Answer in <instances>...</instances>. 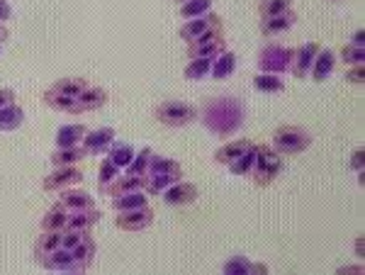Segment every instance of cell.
<instances>
[{
	"mask_svg": "<svg viewBox=\"0 0 365 275\" xmlns=\"http://www.w3.org/2000/svg\"><path fill=\"white\" fill-rule=\"evenodd\" d=\"M339 273H363V266H344L339 268Z\"/></svg>",
	"mask_w": 365,
	"mask_h": 275,
	"instance_id": "cell-49",
	"label": "cell"
},
{
	"mask_svg": "<svg viewBox=\"0 0 365 275\" xmlns=\"http://www.w3.org/2000/svg\"><path fill=\"white\" fill-rule=\"evenodd\" d=\"M202 122L210 132L227 139L244 125V105L239 98H217L210 100L202 110Z\"/></svg>",
	"mask_w": 365,
	"mask_h": 275,
	"instance_id": "cell-1",
	"label": "cell"
},
{
	"mask_svg": "<svg viewBox=\"0 0 365 275\" xmlns=\"http://www.w3.org/2000/svg\"><path fill=\"white\" fill-rule=\"evenodd\" d=\"M149 159H151V149H149V146H144V149H141L139 154H134L132 163L127 166V173H132V175H146V166H149Z\"/></svg>",
	"mask_w": 365,
	"mask_h": 275,
	"instance_id": "cell-41",
	"label": "cell"
},
{
	"mask_svg": "<svg viewBox=\"0 0 365 275\" xmlns=\"http://www.w3.org/2000/svg\"><path fill=\"white\" fill-rule=\"evenodd\" d=\"M68 209L61 207V204H54V207L49 209V212L42 217V224H39V229L42 232H63L66 229V222H68Z\"/></svg>",
	"mask_w": 365,
	"mask_h": 275,
	"instance_id": "cell-23",
	"label": "cell"
},
{
	"mask_svg": "<svg viewBox=\"0 0 365 275\" xmlns=\"http://www.w3.org/2000/svg\"><path fill=\"white\" fill-rule=\"evenodd\" d=\"M151 222H154V209H151L149 204H144V207H137V209H125V212H117L115 227L120 232L134 234V232H144Z\"/></svg>",
	"mask_w": 365,
	"mask_h": 275,
	"instance_id": "cell-7",
	"label": "cell"
},
{
	"mask_svg": "<svg viewBox=\"0 0 365 275\" xmlns=\"http://www.w3.org/2000/svg\"><path fill=\"white\" fill-rule=\"evenodd\" d=\"M346 81H349V83L361 85L365 81V66H363V63H358V66H349V71H346Z\"/></svg>",
	"mask_w": 365,
	"mask_h": 275,
	"instance_id": "cell-44",
	"label": "cell"
},
{
	"mask_svg": "<svg viewBox=\"0 0 365 275\" xmlns=\"http://www.w3.org/2000/svg\"><path fill=\"white\" fill-rule=\"evenodd\" d=\"M88 85L91 83H88L86 78H81V76L78 78H58L44 90V103L49 105L51 110H56V113L71 115L73 113L76 98H78Z\"/></svg>",
	"mask_w": 365,
	"mask_h": 275,
	"instance_id": "cell-2",
	"label": "cell"
},
{
	"mask_svg": "<svg viewBox=\"0 0 365 275\" xmlns=\"http://www.w3.org/2000/svg\"><path fill=\"white\" fill-rule=\"evenodd\" d=\"M58 204L66 207L68 212H78V209H91L96 207L93 197L83 190H58Z\"/></svg>",
	"mask_w": 365,
	"mask_h": 275,
	"instance_id": "cell-17",
	"label": "cell"
},
{
	"mask_svg": "<svg viewBox=\"0 0 365 275\" xmlns=\"http://www.w3.org/2000/svg\"><path fill=\"white\" fill-rule=\"evenodd\" d=\"M144 204H149V197H146L141 190H132V192H125V195L113 197V209H115V212L137 209V207H144Z\"/></svg>",
	"mask_w": 365,
	"mask_h": 275,
	"instance_id": "cell-28",
	"label": "cell"
},
{
	"mask_svg": "<svg viewBox=\"0 0 365 275\" xmlns=\"http://www.w3.org/2000/svg\"><path fill=\"white\" fill-rule=\"evenodd\" d=\"M197 195H200V190H197V185H192V183H182V180H178V183H173V185H168L166 190H163V202L166 204H190V202H195L197 200Z\"/></svg>",
	"mask_w": 365,
	"mask_h": 275,
	"instance_id": "cell-13",
	"label": "cell"
},
{
	"mask_svg": "<svg viewBox=\"0 0 365 275\" xmlns=\"http://www.w3.org/2000/svg\"><path fill=\"white\" fill-rule=\"evenodd\" d=\"M251 273H263V275H266L268 268L263 266V263H251Z\"/></svg>",
	"mask_w": 365,
	"mask_h": 275,
	"instance_id": "cell-50",
	"label": "cell"
},
{
	"mask_svg": "<svg viewBox=\"0 0 365 275\" xmlns=\"http://www.w3.org/2000/svg\"><path fill=\"white\" fill-rule=\"evenodd\" d=\"M154 117L166 127H185L197 120V110L182 100H163L154 108Z\"/></svg>",
	"mask_w": 365,
	"mask_h": 275,
	"instance_id": "cell-5",
	"label": "cell"
},
{
	"mask_svg": "<svg viewBox=\"0 0 365 275\" xmlns=\"http://www.w3.org/2000/svg\"><path fill=\"white\" fill-rule=\"evenodd\" d=\"M292 51L290 46H282V44H268L261 49L258 54V66H261L263 73H285L290 71V63H292Z\"/></svg>",
	"mask_w": 365,
	"mask_h": 275,
	"instance_id": "cell-6",
	"label": "cell"
},
{
	"mask_svg": "<svg viewBox=\"0 0 365 275\" xmlns=\"http://www.w3.org/2000/svg\"><path fill=\"white\" fill-rule=\"evenodd\" d=\"M86 127L83 125H63L56 132V146L58 149H68V146H78L86 137Z\"/></svg>",
	"mask_w": 365,
	"mask_h": 275,
	"instance_id": "cell-24",
	"label": "cell"
},
{
	"mask_svg": "<svg viewBox=\"0 0 365 275\" xmlns=\"http://www.w3.org/2000/svg\"><path fill=\"white\" fill-rule=\"evenodd\" d=\"M91 232H73V229H63V234H61V249H66V251H71V249H76L78 247L81 242L88 237Z\"/></svg>",
	"mask_w": 365,
	"mask_h": 275,
	"instance_id": "cell-43",
	"label": "cell"
},
{
	"mask_svg": "<svg viewBox=\"0 0 365 275\" xmlns=\"http://www.w3.org/2000/svg\"><path fill=\"white\" fill-rule=\"evenodd\" d=\"M42 266L46 268V271H63V273H86V266L83 263H78L73 259V254L66 249H61L58 247L56 251H51L49 256H44L42 261Z\"/></svg>",
	"mask_w": 365,
	"mask_h": 275,
	"instance_id": "cell-10",
	"label": "cell"
},
{
	"mask_svg": "<svg viewBox=\"0 0 365 275\" xmlns=\"http://www.w3.org/2000/svg\"><path fill=\"white\" fill-rule=\"evenodd\" d=\"M100 209L91 207V209H78V212H71L68 214V222H66V229H73V232H91L93 224L100 222Z\"/></svg>",
	"mask_w": 365,
	"mask_h": 275,
	"instance_id": "cell-19",
	"label": "cell"
},
{
	"mask_svg": "<svg viewBox=\"0 0 365 275\" xmlns=\"http://www.w3.org/2000/svg\"><path fill=\"white\" fill-rule=\"evenodd\" d=\"M180 178H175V175H146V185L144 188L151 192V195H158V192H163L168 188V185L178 183Z\"/></svg>",
	"mask_w": 365,
	"mask_h": 275,
	"instance_id": "cell-38",
	"label": "cell"
},
{
	"mask_svg": "<svg viewBox=\"0 0 365 275\" xmlns=\"http://www.w3.org/2000/svg\"><path fill=\"white\" fill-rule=\"evenodd\" d=\"M331 3H334V0H331Z\"/></svg>",
	"mask_w": 365,
	"mask_h": 275,
	"instance_id": "cell-54",
	"label": "cell"
},
{
	"mask_svg": "<svg viewBox=\"0 0 365 275\" xmlns=\"http://www.w3.org/2000/svg\"><path fill=\"white\" fill-rule=\"evenodd\" d=\"M81 144H83L86 154H105V151H110V146L115 144V130L113 127H100V130L86 132Z\"/></svg>",
	"mask_w": 365,
	"mask_h": 275,
	"instance_id": "cell-12",
	"label": "cell"
},
{
	"mask_svg": "<svg viewBox=\"0 0 365 275\" xmlns=\"http://www.w3.org/2000/svg\"><path fill=\"white\" fill-rule=\"evenodd\" d=\"M215 42H225V25L210 27L207 32H202L200 37L192 39V42H187V46H202V44H215Z\"/></svg>",
	"mask_w": 365,
	"mask_h": 275,
	"instance_id": "cell-39",
	"label": "cell"
},
{
	"mask_svg": "<svg viewBox=\"0 0 365 275\" xmlns=\"http://www.w3.org/2000/svg\"><path fill=\"white\" fill-rule=\"evenodd\" d=\"M146 175H175V178H182V166L175 159L151 154L149 166H146Z\"/></svg>",
	"mask_w": 365,
	"mask_h": 275,
	"instance_id": "cell-20",
	"label": "cell"
},
{
	"mask_svg": "<svg viewBox=\"0 0 365 275\" xmlns=\"http://www.w3.org/2000/svg\"><path fill=\"white\" fill-rule=\"evenodd\" d=\"M15 103V90L13 88H0V110L8 108V105Z\"/></svg>",
	"mask_w": 365,
	"mask_h": 275,
	"instance_id": "cell-45",
	"label": "cell"
},
{
	"mask_svg": "<svg viewBox=\"0 0 365 275\" xmlns=\"http://www.w3.org/2000/svg\"><path fill=\"white\" fill-rule=\"evenodd\" d=\"M86 149L83 146H68V149H56L49 156L51 166H78V161L86 159Z\"/></svg>",
	"mask_w": 365,
	"mask_h": 275,
	"instance_id": "cell-25",
	"label": "cell"
},
{
	"mask_svg": "<svg viewBox=\"0 0 365 275\" xmlns=\"http://www.w3.org/2000/svg\"><path fill=\"white\" fill-rule=\"evenodd\" d=\"M61 234L63 232H42L39 234V239L34 242V256H37V261H42L44 256H49L51 251H56L61 247Z\"/></svg>",
	"mask_w": 365,
	"mask_h": 275,
	"instance_id": "cell-26",
	"label": "cell"
},
{
	"mask_svg": "<svg viewBox=\"0 0 365 275\" xmlns=\"http://www.w3.org/2000/svg\"><path fill=\"white\" fill-rule=\"evenodd\" d=\"M212 61H215V58H190V63L185 66L182 76H185L187 81H202L205 76H210Z\"/></svg>",
	"mask_w": 365,
	"mask_h": 275,
	"instance_id": "cell-30",
	"label": "cell"
},
{
	"mask_svg": "<svg viewBox=\"0 0 365 275\" xmlns=\"http://www.w3.org/2000/svg\"><path fill=\"white\" fill-rule=\"evenodd\" d=\"M351 44H353V46H363V44H365V32H363V29H358V32L353 34Z\"/></svg>",
	"mask_w": 365,
	"mask_h": 275,
	"instance_id": "cell-48",
	"label": "cell"
},
{
	"mask_svg": "<svg viewBox=\"0 0 365 275\" xmlns=\"http://www.w3.org/2000/svg\"><path fill=\"white\" fill-rule=\"evenodd\" d=\"M144 185H146V175L125 173L117 180H113V183H110L103 192H108L110 197H117V195H125V192H132V190H141Z\"/></svg>",
	"mask_w": 365,
	"mask_h": 275,
	"instance_id": "cell-18",
	"label": "cell"
},
{
	"mask_svg": "<svg viewBox=\"0 0 365 275\" xmlns=\"http://www.w3.org/2000/svg\"><path fill=\"white\" fill-rule=\"evenodd\" d=\"M287 10H292V0H261V3H258L261 17H273L280 13H287Z\"/></svg>",
	"mask_w": 365,
	"mask_h": 275,
	"instance_id": "cell-34",
	"label": "cell"
},
{
	"mask_svg": "<svg viewBox=\"0 0 365 275\" xmlns=\"http://www.w3.org/2000/svg\"><path fill=\"white\" fill-rule=\"evenodd\" d=\"M312 142H314V137L297 125H282L273 132V149L285 156L302 154V151L309 149Z\"/></svg>",
	"mask_w": 365,
	"mask_h": 275,
	"instance_id": "cell-3",
	"label": "cell"
},
{
	"mask_svg": "<svg viewBox=\"0 0 365 275\" xmlns=\"http://www.w3.org/2000/svg\"><path fill=\"white\" fill-rule=\"evenodd\" d=\"M234 71H237V54H234V51H222V54L217 56L215 61H212L210 76L215 81H225Z\"/></svg>",
	"mask_w": 365,
	"mask_h": 275,
	"instance_id": "cell-22",
	"label": "cell"
},
{
	"mask_svg": "<svg viewBox=\"0 0 365 275\" xmlns=\"http://www.w3.org/2000/svg\"><path fill=\"white\" fill-rule=\"evenodd\" d=\"M341 58H344L349 66H358V63L365 61V49H363V46L346 44L344 49H341Z\"/></svg>",
	"mask_w": 365,
	"mask_h": 275,
	"instance_id": "cell-42",
	"label": "cell"
},
{
	"mask_svg": "<svg viewBox=\"0 0 365 275\" xmlns=\"http://www.w3.org/2000/svg\"><path fill=\"white\" fill-rule=\"evenodd\" d=\"M122 175V168H117L110 159H103V163H100V173H98V180H100V190L108 188L113 180H117Z\"/></svg>",
	"mask_w": 365,
	"mask_h": 275,
	"instance_id": "cell-37",
	"label": "cell"
},
{
	"mask_svg": "<svg viewBox=\"0 0 365 275\" xmlns=\"http://www.w3.org/2000/svg\"><path fill=\"white\" fill-rule=\"evenodd\" d=\"M71 254H73V259L78 263H83V266L88 268L93 261V256H96V242H93V237L88 234V237L83 239V242L78 244L76 249H71Z\"/></svg>",
	"mask_w": 365,
	"mask_h": 275,
	"instance_id": "cell-33",
	"label": "cell"
},
{
	"mask_svg": "<svg viewBox=\"0 0 365 275\" xmlns=\"http://www.w3.org/2000/svg\"><path fill=\"white\" fill-rule=\"evenodd\" d=\"M222 271L227 275H249L251 273V261L246 259V256H234V259H229L225 266H222Z\"/></svg>",
	"mask_w": 365,
	"mask_h": 275,
	"instance_id": "cell-40",
	"label": "cell"
},
{
	"mask_svg": "<svg viewBox=\"0 0 365 275\" xmlns=\"http://www.w3.org/2000/svg\"><path fill=\"white\" fill-rule=\"evenodd\" d=\"M210 8H212V0H187V3L180 5V15L185 20H192V17L207 15Z\"/></svg>",
	"mask_w": 365,
	"mask_h": 275,
	"instance_id": "cell-35",
	"label": "cell"
},
{
	"mask_svg": "<svg viewBox=\"0 0 365 275\" xmlns=\"http://www.w3.org/2000/svg\"><path fill=\"white\" fill-rule=\"evenodd\" d=\"M108 159L113 161L117 168H127L129 163H132V159H134V149L129 144H113V146H110Z\"/></svg>",
	"mask_w": 365,
	"mask_h": 275,
	"instance_id": "cell-31",
	"label": "cell"
},
{
	"mask_svg": "<svg viewBox=\"0 0 365 275\" xmlns=\"http://www.w3.org/2000/svg\"><path fill=\"white\" fill-rule=\"evenodd\" d=\"M253 88L261 93H280L282 88H285V83L280 81L278 73H261L253 78Z\"/></svg>",
	"mask_w": 365,
	"mask_h": 275,
	"instance_id": "cell-32",
	"label": "cell"
},
{
	"mask_svg": "<svg viewBox=\"0 0 365 275\" xmlns=\"http://www.w3.org/2000/svg\"><path fill=\"white\" fill-rule=\"evenodd\" d=\"M108 90L100 85H88L78 98H76V105H73V113L71 115H83V113H93V110L103 108L108 103Z\"/></svg>",
	"mask_w": 365,
	"mask_h": 275,
	"instance_id": "cell-11",
	"label": "cell"
},
{
	"mask_svg": "<svg viewBox=\"0 0 365 275\" xmlns=\"http://www.w3.org/2000/svg\"><path fill=\"white\" fill-rule=\"evenodd\" d=\"M256 151H258V146L253 144L246 154H241L237 161H232L229 163V171H232L234 175H251L253 171V163H256Z\"/></svg>",
	"mask_w": 365,
	"mask_h": 275,
	"instance_id": "cell-29",
	"label": "cell"
},
{
	"mask_svg": "<svg viewBox=\"0 0 365 275\" xmlns=\"http://www.w3.org/2000/svg\"><path fill=\"white\" fill-rule=\"evenodd\" d=\"M256 163H253V171H251V180L256 185H270L278 173L282 171V159L280 154L268 144H256Z\"/></svg>",
	"mask_w": 365,
	"mask_h": 275,
	"instance_id": "cell-4",
	"label": "cell"
},
{
	"mask_svg": "<svg viewBox=\"0 0 365 275\" xmlns=\"http://www.w3.org/2000/svg\"><path fill=\"white\" fill-rule=\"evenodd\" d=\"M336 68V54H334L331 49H319V54H317V58H314V63H312V71H309V76H312V81L314 83H322V81H327L329 76H331V71Z\"/></svg>",
	"mask_w": 365,
	"mask_h": 275,
	"instance_id": "cell-16",
	"label": "cell"
},
{
	"mask_svg": "<svg viewBox=\"0 0 365 275\" xmlns=\"http://www.w3.org/2000/svg\"><path fill=\"white\" fill-rule=\"evenodd\" d=\"M295 22H297V15L292 13V10L273 15V17H261V34L263 37H278V34L287 32L290 27H295Z\"/></svg>",
	"mask_w": 365,
	"mask_h": 275,
	"instance_id": "cell-15",
	"label": "cell"
},
{
	"mask_svg": "<svg viewBox=\"0 0 365 275\" xmlns=\"http://www.w3.org/2000/svg\"><path fill=\"white\" fill-rule=\"evenodd\" d=\"M83 180V171L78 166H54V171L44 178V190L46 192H58L66 190L71 185H78Z\"/></svg>",
	"mask_w": 365,
	"mask_h": 275,
	"instance_id": "cell-8",
	"label": "cell"
},
{
	"mask_svg": "<svg viewBox=\"0 0 365 275\" xmlns=\"http://www.w3.org/2000/svg\"><path fill=\"white\" fill-rule=\"evenodd\" d=\"M222 25V17L217 13H207V15H200V17H192L190 22H185V25L180 27V39H185V42H192L195 37H200L202 32H207L210 27H217Z\"/></svg>",
	"mask_w": 365,
	"mask_h": 275,
	"instance_id": "cell-14",
	"label": "cell"
},
{
	"mask_svg": "<svg viewBox=\"0 0 365 275\" xmlns=\"http://www.w3.org/2000/svg\"><path fill=\"white\" fill-rule=\"evenodd\" d=\"M356 251H358V256L363 259V239H358V242H356Z\"/></svg>",
	"mask_w": 365,
	"mask_h": 275,
	"instance_id": "cell-52",
	"label": "cell"
},
{
	"mask_svg": "<svg viewBox=\"0 0 365 275\" xmlns=\"http://www.w3.org/2000/svg\"><path fill=\"white\" fill-rule=\"evenodd\" d=\"M25 122V110L20 105H8V108L0 110V132H13L17 127H22Z\"/></svg>",
	"mask_w": 365,
	"mask_h": 275,
	"instance_id": "cell-27",
	"label": "cell"
},
{
	"mask_svg": "<svg viewBox=\"0 0 365 275\" xmlns=\"http://www.w3.org/2000/svg\"><path fill=\"white\" fill-rule=\"evenodd\" d=\"M251 146H253V142H249V139H239V142H227L225 146H220V149L215 151V161L229 166V163L237 161L241 154H246V151H249Z\"/></svg>",
	"mask_w": 365,
	"mask_h": 275,
	"instance_id": "cell-21",
	"label": "cell"
},
{
	"mask_svg": "<svg viewBox=\"0 0 365 275\" xmlns=\"http://www.w3.org/2000/svg\"><path fill=\"white\" fill-rule=\"evenodd\" d=\"M175 3H180V5H182V3H187V0H175Z\"/></svg>",
	"mask_w": 365,
	"mask_h": 275,
	"instance_id": "cell-53",
	"label": "cell"
},
{
	"mask_svg": "<svg viewBox=\"0 0 365 275\" xmlns=\"http://www.w3.org/2000/svg\"><path fill=\"white\" fill-rule=\"evenodd\" d=\"M365 159V151L363 149H356V151H353V156H351V168H356V171L358 173H361L363 171V161Z\"/></svg>",
	"mask_w": 365,
	"mask_h": 275,
	"instance_id": "cell-46",
	"label": "cell"
},
{
	"mask_svg": "<svg viewBox=\"0 0 365 275\" xmlns=\"http://www.w3.org/2000/svg\"><path fill=\"white\" fill-rule=\"evenodd\" d=\"M225 49V42H215V44H202V46H187V56L190 58H217Z\"/></svg>",
	"mask_w": 365,
	"mask_h": 275,
	"instance_id": "cell-36",
	"label": "cell"
},
{
	"mask_svg": "<svg viewBox=\"0 0 365 275\" xmlns=\"http://www.w3.org/2000/svg\"><path fill=\"white\" fill-rule=\"evenodd\" d=\"M5 39H8V27H5L3 22H0V44H3Z\"/></svg>",
	"mask_w": 365,
	"mask_h": 275,
	"instance_id": "cell-51",
	"label": "cell"
},
{
	"mask_svg": "<svg viewBox=\"0 0 365 275\" xmlns=\"http://www.w3.org/2000/svg\"><path fill=\"white\" fill-rule=\"evenodd\" d=\"M10 15H13V8H10L8 0H0V22L10 20Z\"/></svg>",
	"mask_w": 365,
	"mask_h": 275,
	"instance_id": "cell-47",
	"label": "cell"
},
{
	"mask_svg": "<svg viewBox=\"0 0 365 275\" xmlns=\"http://www.w3.org/2000/svg\"><path fill=\"white\" fill-rule=\"evenodd\" d=\"M319 49H322L319 42H304L302 46H297V49L292 51L290 68H292V76H295V78H299V81L307 78L312 71V63H314L317 54H319Z\"/></svg>",
	"mask_w": 365,
	"mask_h": 275,
	"instance_id": "cell-9",
	"label": "cell"
}]
</instances>
